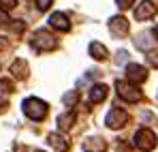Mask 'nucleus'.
I'll return each instance as SVG.
<instances>
[{"instance_id": "obj_1", "label": "nucleus", "mask_w": 158, "mask_h": 152, "mask_svg": "<svg viewBox=\"0 0 158 152\" xmlns=\"http://www.w3.org/2000/svg\"><path fill=\"white\" fill-rule=\"evenodd\" d=\"M22 109H24V114H26L28 118L34 120V122H41V120H45V116H47V103L36 99V97L26 99V101L22 103Z\"/></svg>"}, {"instance_id": "obj_2", "label": "nucleus", "mask_w": 158, "mask_h": 152, "mask_svg": "<svg viewBox=\"0 0 158 152\" xmlns=\"http://www.w3.org/2000/svg\"><path fill=\"white\" fill-rule=\"evenodd\" d=\"M135 146L141 152L154 150V148H156V135H154V131H150V128H139V131L135 133Z\"/></svg>"}, {"instance_id": "obj_3", "label": "nucleus", "mask_w": 158, "mask_h": 152, "mask_svg": "<svg viewBox=\"0 0 158 152\" xmlns=\"http://www.w3.org/2000/svg\"><path fill=\"white\" fill-rule=\"evenodd\" d=\"M32 47L36 51H47L56 47V37L49 30H36L32 37Z\"/></svg>"}, {"instance_id": "obj_4", "label": "nucleus", "mask_w": 158, "mask_h": 152, "mask_svg": "<svg viewBox=\"0 0 158 152\" xmlns=\"http://www.w3.org/2000/svg\"><path fill=\"white\" fill-rule=\"evenodd\" d=\"M115 90H118V97L120 99H124V101L128 103H137L141 99V90H137V86H132L128 81H115Z\"/></svg>"}, {"instance_id": "obj_5", "label": "nucleus", "mask_w": 158, "mask_h": 152, "mask_svg": "<svg viewBox=\"0 0 158 152\" xmlns=\"http://www.w3.org/2000/svg\"><path fill=\"white\" fill-rule=\"evenodd\" d=\"M126 122H128V114L124 111V109H120V107H113L109 114H107V118H105V124L109 128H122V127H126Z\"/></svg>"}, {"instance_id": "obj_6", "label": "nucleus", "mask_w": 158, "mask_h": 152, "mask_svg": "<svg viewBox=\"0 0 158 152\" xmlns=\"http://www.w3.org/2000/svg\"><path fill=\"white\" fill-rule=\"evenodd\" d=\"M156 15V4L152 2V0H143L137 9H135V17L139 20V22H145V20H150V17H154Z\"/></svg>"}, {"instance_id": "obj_7", "label": "nucleus", "mask_w": 158, "mask_h": 152, "mask_svg": "<svg viewBox=\"0 0 158 152\" xmlns=\"http://www.w3.org/2000/svg\"><path fill=\"white\" fill-rule=\"evenodd\" d=\"M126 77H128V81H132V84H143L148 79V71L141 64H128L126 67Z\"/></svg>"}, {"instance_id": "obj_8", "label": "nucleus", "mask_w": 158, "mask_h": 152, "mask_svg": "<svg viewBox=\"0 0 158 152\" xmlns=\"http://www.w3.org/2000/svg\"><path fill=\"white\" fill-rule=\"evenodd\" d=\"M109 30H111L113 37H124V34L128 32V22H126V17H122V15L111 17V20H109Z\"/></svg>"}, {"instance_id": "obj_9", "label": "nucleus", "mask_w": 158, "mask_h": 152, "mask_svg": "<svg viewBox=\"0 0 158 152\" xmlns=\"http://www.w3.org/2000/svg\"><path fill=\"white\" fill-rule=\"evenodd\" d=\"M47 22H49V26H52V28L60 30V32H66V30H71V22H69V17H66L64 13H52Z\"/></svg>"}, {"instance_id": "obj_10", "label": "nucleus", "mask_w": 158, "mask_h": 152, "mask_svg": "<svg viewBox=\"0 0 158 152\" xmlns=\"http://www.w3.org/2000/svg\"><path fill=\"white\" fill-rule=\"evenodd\" d=\"M47 144H49L56 152H69V148H71V146H69V141H66L60 133H52V135L47 137Z\"/></svg>"}, {"instance_id": "obj_11", "label": "nucleus", "mask_w": 158, "mask_h": 152, "mask_svg": "<svg viewBox=\"0 0 158 152\" xmlns=\"http://www.w3.org/2000/svg\"><path fill=\"white\" fill-rule=\"evenodd\" d=\"M83 150L85 152H105L107 144L101 137H92V139H85V141H83Z\"/></svg>"}, {"instance_id": "obj_12", "label": "nucleus", "mask_w": 158, "mask_h": 152, "mask_svg": "<svg viewBox=\"0 0 158 152\" xmlns=\"http://www.w3.org/2000/svg\"><path fill=\"white\" fill-rule=\"evenodd\" d=\"M107 99V86L105 84H96L90 90V103H103Z\"/></svg>"}, {"instance_id": "obj_13", "label": "nucleus", "mask_w": 158, "mask_h": 152, "mask_svg": "<svg viewBox=\"0 0 158 152\" xmlns=\"http://www.w3.org/2000/svg\"><path fill=\"white\" fill-rule=\"evenodd\" d=\"M11 73H13V77H17V79H26L28 77V62L26 60H15L13 64H11Z\"/></svg>"}, {"instance_id": "obj_14", "label": "nucleus", "mask_w": 158, "mask_h": 152, "mask_svg": "<svg viewBox=\"0 0 158 152\" xmlns=\"http://www.w3.org/2000/svg\"><path fill=\"white\" fill-rule=\"evenodd\" d=\"M88 51H90V56H92L94 60H107V47L103 43H98V41H92L90 47H88Z\"/></svg>"}, {"instance_id": "obj_15", "label": "nucleus", "mask_w": 158, "mask_h": 152, "mask_svg": "<svg viewBox=\"0 0 158 152\" xmlns=\"http://www.w3.org/2000/svg\"><path fill=\"white\" fill-rule=\"evenodd\" d=\"M135 45H137L139 50H143V51H150V47L154 45V39H152L150 32H143V34H139V37L135 39Z\"/></svg>"}, {"instance_id": "obj_16", "label": "nucleus", "mask_w": 158, "mask_h": 152, "mask_svg": "<svg viewBox=\"0 0 158 152\" xmlns=\"http://www.w3.org/2000/svg\"><path fill=\"white\" fill-rule=\"evenodd\" d=\"M73 124H75V114H73V111L58 116V127H60V131H69Z\"/></svg>"}, {"instance_id": "obj_17", "label": "nucleus", "mask_w": 158, "mask_h": 152, "mask_svg": "<svg viewBox=\"0 0 158 152\" xmlns=\"http://www.w3.org/2000/svg\"><path fill=\"white\" fill-rule=\"evenodd\" d=\"M77 101H79V92H77V90H71V92H66V94H64V105L75 107Z\"/></svg>"}, {"instance_id": "obj_18", "label": "nucleus", "mask_w": 158, "mask_h": 152, "mask_svg": "<svg viewBox=\"0 0 158 152\" xmlns=\"http://www.w3.org/2000/svg\"><path fill=\"white\" fill-rule=\"evenodd\" d=\"M0 92H4V94L13 92V81L11 79H0Z\"/></svg>"}, {"instance_id": "obj_19", "label": "nucleus", "mask_w": 158, "mask_h": 152, "mask_svg": "<svg viewBox=\"0 0 158 152\" xmlns=\"http://www.w3.org/2000/svg\"><path fill=\"white\" fill-rule=\"evenodd\" d=\"M126 60H128V51H118V56H115V64H124V62H126Z\"/></svg>"}, {"instance_id": "obj_20", "label": "nucleus", "mask_w": 158, "mask_h": 152, "mask_svg": "<svg viewBox=\"0 0 158 152\" xmlns=\"http://www.w3.org/2000/svg\"><path fill=\"white\" fill-rule=\"evenodd\" d=\"M148 62H150L154 69H158V51H150V54H148Z\"/></svg>"}, {"instance_id": "obj_21", "label": "nucleus", "mask_w": 158, "mask_h": 152, "mask_svg": "<svg viewBox=\"0 0 158 152\" xmlns=\"http://www.w3.org/2000/svg\"><path fill=\"white\" fill-rule=\"evenodd\" d=\"M52 2L53 0H36V9H39V11H47Z\"/></svg>"}, {"instance_id": "obj_22", "label": "nucleus", "mask_w": 158, "mask_h": 152, "mask_svg": "<svg viewBox=\"0 0 158 152\" xmlns=\"http://www.w3.org/2000/svg\"><path fill=\"white\" fill-rule=\"evenodd\" d=\"M15 4H17L15 0H0V7H2L4 11H11V9H13Z\"/></svg>"}, {"instance_id": "obj_23", "label": "nucleus", "mask_w": 158, "mask_h": 152, "mask_svg": "<svg viewBox=\"0 0 158 152\" xmlns=\"http://www.w3.org/2000/svg\"><path fill=\"white\" fill-rule=\"evenodd\" d=\"M115 2H118V7H120V9H131L135 0H115Z\"/></svg>"}, {"instance_id": "obj_24", "label": "nucleus", "mask_w": 158, "mask_h": 152, "mask_svg": "<svg viewBox=\"0 0 158 152\" xmlns=\"http://www.w3.org/2000/svg\"><path fill=\"white\" fill-rule=\"evenodd\" d=\"M6 22H11V20H9V15H6L4 11H0V26H4Z\"/></svg>"}, {"instance_id": "obj_25", "label": "nucleus", "mask_w": 158, "mask_h": 152, "mask_svg": "<svg viewBox=\"0 0 158 152\" xmlns=\"http://www.w3.org/2000/svg\"><path fill=\"white\" fill-rule=\"evenodd\" d=\"M6 107H9V103L4 101V99H0V114H4V111H6Z\"/></svg>"}, {"instance_id": "obj_26", "label": "nucleus", "mask_w": 158, "mask_h": 152, "mask_svg": "<svg viewBox=\"0 0 158 152\" xmlns=\"http://www.w3.org/2000/svg\"><path fill=\"white\" fill-rule=\"evenodd\" d=\"M4 47H6V41H4V39H0V50H4Z\"/></svg>"}, {"instance_id": "obj_27", "label": "nucleus", "mask_w": 158, "mask_h": 152, "mask_svg": "<svg viewBox=\"0 0 158 152\" xmlns=\"http://www.w3.org/2000/svg\"><path fill=\"white\" fill-rule=\"evenodd\" d=\"M154 34H156V39H158V26H156V28H154Z\"/></svg>"}, {"instance_id": "obj_28", "label": "nucleus", "mask_w": 158, "mask_h": 152, "mask_svg": "<svg viewBox=\"0 0 158 152\" xmlns=\"http://www.w3.org/2000/svg\"><path fill=\"white\" fill-rule=\"evenodd\" d=\"M34 152H43V150H34Z\"/></svg>"}, {"instance_id": "obj_29", "label": "nucleus", "mask_w": 158, "mask_h": 152, "mask_svg": "<svg viewBox=\"0 0 158 152\" xmlns=\"http://www.w3.org/2000/svg\"><path fill=\"white\" fill-rule=\"evenodd\" d=\"M83 152H85V150H83Z\"/></svg>"}]
</instances>
